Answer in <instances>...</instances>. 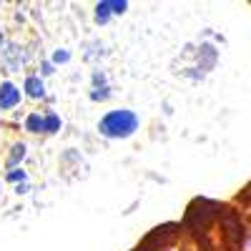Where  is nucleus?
Wrapping results in <instances>:
<instances>
[{
    "instance_id": "obj_9",
    "label": "nucleus",
    "mask_w": 251,
    "mask_h": 251,
    "mask_svg": "<svg viewBox=\"0 0 251 251\" xmlns=\"http://www.w3.org/2000/svg\"><path fill=\"white\" fill-rule=\"evenodd\" d=\"M23 131L33 136H43V113L40 111H28L23 116Z\"/></svg>"
},
{
    "instance_id": "obj_4",
    "label": "nucleus",
    "mask_w": 251,
    "mask_h": 251,
    "mask_svg": "<svg viewBox=\"0 0 251 251\" xmlns=\"http://www.w3.org/2000/svg\"><path fill=\"white\" fill-rule=\"evenodd\" d=\"M0 63H3V68H8L10 73H15V71L28 66V58L23 55V48H20L18 43L8 40V43L0 48Z\"/></svg>"
},
{
    "instance_id": "obj_14",
    "label": "nucleus",
    "mask_w": 251,
    "mask_h": 251,
    "mask_svg": "<svg viewBox=\"0 0 251 251\" xmlns=\"http://www.w3.org/2000/svg\"><path fill=\"white\" fill-rule=\"evenodd\" d=\"M246 251H251V236H249V241H246Z\"/></svg>"
},
{
    "instance_id": "obj_1",
    "label": "nucleus",
    "mask_w": 251,
    "mask_h": 251,
    "mask_svg": "<svg viewBox=\"0 0 251 251\" xmlns=\"http://www.w3.org/2000/svg\"><path fill=\"white\" fill-rule=\"evenodd\" d=\"M96 131L106 141H128L141 131V116L128 106L111 108L98 118Z\"/></svg>"
},
{
    "instance_id": "obj_3",
    "label": "nucleus",
    "mask_w": 251,
    "mask_h": 251,
    "mask_svg": "<svg viewBox=\"0 0 251 251\" xmlns=\"http://www.w3.org/2000/svg\"><path fill=\"white\" fill-rule=\"evenodd\" d=\"M88 98H91L93 103H106L108 98H113V86H111L106 71H93V73H91Z\"/></svg>"
},
{
    "instance_id": "obj_7",
    "label": "nucleus",
    "mask_w": 251,
    "mask_h": 251,
    "mask_svg": "<svg viewBox=\"0 0 251 251\" xmlns=\"http://www.w3.org/2000/svg\"><path fill=\"white\" fill-rule=\"evenodd\" d=\"M3 181L15 188V194H25V188L30 186V176H28V171L23 169V166H20V169H8L3 174Z\"/></svg>"
},
{
    "instance_id": "obj_13",
    "label": "nucleus",
    "mask_w": 251,
    "mask_h": 251,
    "mask_svg": "<svg viewBox=\"0 0 251 251\" xmlns=\"http://www.w3.org/2000/svg\"><path fill=\"white\" fill-rule=\"evenodd\" d=\"M5 43H8V33H5V28H3V25H0V48H3Z\"/></svg>"
},
{
    "instance_id": "obj_10",
    "label": "nucleus",
    "mask_w": 251,
    "mask_h": 251,
    "mask_svg": "<svg viewBox=\"0 0 251 251\" xmlns=\"http://www.w3.org/2000/svg\"><path fill=\"white\" fill-rule=\"evenodd\" d=\"M63 128V118L55 111H46L43 113V136H55Z\"/></svg>"
},
{
    "instance_id": "obj_8",
    "label": "nucleus",
    "mask_w": 251,
    "mask_h": 251,
    "mask_svg": "<svg viewBox=\"0 0 251 251\" xmlns=\"http://www.w3.org/2000/svg\"><path fill=\"white\" fill-rule=\"evenodd\" d=\"M25 158H28V146H25L23 141L13 143L10 151H8V156H5V171H8V169H20V163H23Z\"/></svg>"
},
{
    "instance_id": "obj_6",
    "label": "nucleus",
    "mask_w": 251,
    "mask_h": 251,
    "mask_svg": "<svg viewBox=\"0 0 251 251\" xmlns=\"http://www.w3.org/2000/svg\"><path fill=\"white\" fill-rule=\"evenodd\" d=\"M20 91H23V96L33 98V100H40V98H46V80L40 78L38 73H25L23 83H20Z\"/></svg>"
},
{
    "instance_id": "obj_12",
    "label": "nucleus",
    "mask_w": 251,
    "mask_h": 251,
    "mask_svg": "<svg viewBox=\"0 0 251 251\" xmlns=\"http://www.w3.org/2000/svg\"><path fill=\"white\" fill-rule=\"evenodd\" d=\"M53 73H55V66H53V63H50V60L46 58L43 63H40V71H38V75L46 80V78H48V75H53Z\"/></svg>"
},
{
    "instance_id": "obj_11",
    "label": "nucleus",
    "mask_w": 251,
    "mask_h": 251,
    "mask_svg": "<svg viewBox=\"0 0 251 251\" xmlns=\"http://www.w3.org/2000/svg\"><path fill=\"white\" fill-rule=\"evenodd\" d=\"M53 66L58 68V66H68V63L73 60V53L71 50H66V48H55L53 53H50V58H48Z\"/></svg>"
},
{
    "instance_id": "obj_2",
    "label": "nucleus",
    "mask_w": 251,
    "mask_h": 251,
    "mask_svg": "<svg viewBox=\"0 0 251 251\" xmlns=\"http://www.w3.org/2000/svg\"><path fill=\"white\" fill-rule=\"evenodd\" d=\"M128 3L126 0H100V3H96L93 5V23L96 25H108L113 18H121V15H126L128 13Z\"/></svg>"
},
{
    "instance_id": "obj_5",
    "label": "nucleus",
    "mask_w": 251,
    "mask_h": 251,
    "mask_svg": "<svg viewBox=\"0 0 251 251\" xmlns=\"http://www.w3.org/2000/svg\"><path fill=\"white\" fill-rule=\"evenodd\" d=\"M23 91L15 80H0V113L3 111H15L23 103Z\"/></svg>"
}]
</instances>
